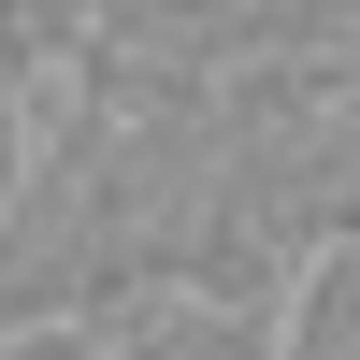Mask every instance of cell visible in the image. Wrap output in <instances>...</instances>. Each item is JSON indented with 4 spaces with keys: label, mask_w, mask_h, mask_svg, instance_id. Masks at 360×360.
I'll use <instances>...</instances> for the list:
<instances>
[{
    "label": "cell",
    "mask_w": 360,
    "mask_h": 360,
    "mask_svg": "<svg viewBox=\"0 0 360 360\" xmlns=\"http://www.w3.org/2000/svg\"><path fill=\"white\" fill-rule=\"evenodd\" d=\"M29 173H44V130H29V86H15V72H0V202H15V188H29Z\"/></svg>",
    "instance_id": "obj_4"
},
{
    "label": "cell",
    "mask_w": 360,
    "mask_h": 360,
    "mask_svg": "<svg viewBox=\"0 0 360 360\" xmlns=\"http://www.w3.org/2000/svg\"><path fill=\"white\" fill-rule=\"evenodd\" d=\"M0 360H101V317H15Z\"/></svg>",
    "instance_id": "obj_3"
},
{
    "label": "cell",
    "mask_w": 360,
    "mask_h": 360,
    "mask_svg": "<svg viewBox=\"0 0 360 360\" xmlns=\"http://www.w3.org/2000/svg\"><path fill=\"white\" fill-rule=\"evenodd\" d=\"M101 360H274V303L231 288H144L101 317Z\"/></svg>",
    "instance_id": "obj_1"
},
{
    "label": "cell",
    "mask_w": 360,
    "mask_h": 360,
    "mask_svg": "<svg viewBox=\"0 0 360 360\" xmlns=\"http://www.w3.org/2000/svg\"><path fill=\"white\" fill-rule=\"evenodd\" d=\"M274 360H360V231L303 245V274L274 288Z\"/></svg>",
    "instance_id": "obj_2"
}]
</instances>
